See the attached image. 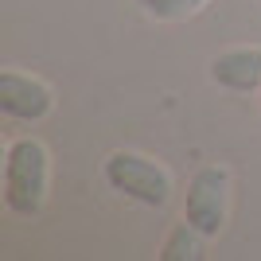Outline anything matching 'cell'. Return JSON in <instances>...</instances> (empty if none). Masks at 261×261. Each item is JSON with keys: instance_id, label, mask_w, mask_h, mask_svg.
<instances>
[{"instance_id": "1", "label": "cell", "mask_w": 261, "mask_h": 261, "mask_svg": "<svg viewBox=\"0 0 261 261\" xmlns=\"http://www.w3.org/2000/svg\"><path fill=\"white\" fill-rule=\"evenodd\" d=\"M4 207L16 218H35L51 195V152L39 137H16L4 148Z\"/></svg>"}, {"instance_id": "2", "label": "cell", "mask_w": 261, "mask_h": 261, "mask_svg": "<svg viewBox=\"0 0 261 261\" xmlns=\"http://www.w3.org/2000/svg\"><path fill=\"white\" fill-rule=\"evenodd\" d=\"M101 175H106L109 191L141 203V207H168L175 195V175L168 164L152 160L144 152H133V148H117L101 160Z\"/></svg>"}, {"instance_id": "3", "label": "cell", "mask_w": 261, "mask_h": 261, "mask_svg": "<svg viewBox=\"0 0 261 261\" xmlns=\"http://www.w3.org/2000/svg\"><path fill=\"white\" fill-rule=\"evenodd\" d=\"M184 218L199 234L218 238L230 218V168L222 164H203L191 179H187L184 195Z\"/></svg>"}, {"instance_id": "4", "label": "cell", "mask_w": 261, "mask_h": 261, "mask_svg": "<svg viewBox=\"0 0 261 261\" xmlns=\"http://www.w3.org/2000/svg\"><path fill=\"white\" fill-rule=\"evenodd\" d=\"M0 113L12 121H43L55 113V90L43 78L23 74L16 66L0 70Z\"/></svg>"}, {"instance_id": "5", "label": "cell", "mask_w": 261, "mask_h": 261, "mask_svg": "<svg viewBox=\"0 0 261 261\" xmlns=\"http://www.w3.org/2000/svg\"><path fill=\"white\" fill-rule=\"evenodd\" d=\"M211 82L234 94H257L261 90V47H230L211 59Z\"/></svg>"}, {"instance_id": "6", "label": "cell", "mask_w": 261, "mask_h": 261, "mask_svg": "<svg viewBox=\"0 0 261 261\" xmlns=\"http://www.w3.org/2000/svg\"><path fill=\"white\" fill-rule=\"evenodd\" d=\"M203 242H207V234H199L191 222H175L168 234H164L160 242V257L164 261H199L203 257Z\"/></svg>"}, {"instance_id": "7", "label": "cell", "mask_w": 261, "mask_h": 261, "mask_svg": "<svg viewBox=\"0 0 261 261\" xmlns=\"http://www.w3.org/2000/svg\"><path fill=\"white\" fill-rule=\"evenodd\" d=\"M144 16H152L160 23H179V20H191L207 8L211 0H137Z\"/></svg>"}, {"instance_id": "8", "label": "cell", "mask_w": 261, "mask_h": 261, "mask_svg": "<svg viewBox=\"0 0 261 261\" xmlns=\"http://www.w3.org/2000/svg\"><path fill=\"white\" fill-rule=\"evenodd\" d=\"M257 101H261V90H257Z\"/></svg>"}]
</instances>
